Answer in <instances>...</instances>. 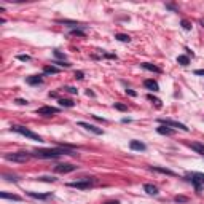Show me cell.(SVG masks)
<instances>
[{
	"label": "cell",
	"instance_id": "18",
	"mask_svg": "<svg viewBox=\"0 0 204 204\" xmlns=\"http://www.w3.org/2000/svg\"><path fill=\"white\" fill-rule=\"evenodd\" d=\"M0 198H2V199H11V201H21V199H22L21 196H18V195H11V193H7V191H2V193H0Z\"/></svg>",
	"mask_w": 204,
	"mask_h": 204
},
{
	"label": "cell",
	"instance_id": "5",
	"mask_svg": "<svg viewBox=\"0 0 204 204\" xmlns=\"http://www.w3.org/2000/svg\"><path fill=\"white\" fill-rule=\"evenodd\" d=\"M186 179L195 185V188L198 193H201V185H204V174L202 172H188Z\"/></svg>",
	"mask_w": 204,
	"mask_h": 204
},
{
	"label": "cell",
	"instance_id": "14",
	"mask_svg": "<svg viewBox=\"0 0 204 204\" xmlns=\"http://www.w3.org/2000/svg\"><path fill=\"white\" fill-rule=\"evenodd\" d=\"M151 171H155V172H160V174H166V175H171V177H174L175 172L171 171V169H166V167H160V166H150Z\"/></svg>",
	"mask_w": 204,
	"mask_h": 204
},
{
	"label": "cell",
	"instance_id": "13",
	"mask_svg": "<svg viewBox=\"0 0 204 204\" xmlns=\"http://www.w3.org/2000/svg\"><path fill=\"white\" fill-rule=\"evenodd\" d=\"M144 86H145L147 89H150V91H153V93L160 91V84H158L155 80H145V81H144Z\"/></svg>",
	"mask_w": 204,
	"mask_h": 204
},
{
	"label": "cell",
	"instance_id": "10",
	"mask_svg": "<svg viewBox=\"0 0 204 204\" xmlns=\"http://www.w3.org/2000/svg\"><path fill=\"white\" fill-rule=\"evenodd\" d=\"M56 22H59V24H65L69 27H73V29H80V27H84L81 22H77V21H69V19H58Z\"/></svg>",
	"mask_w": 204,
	"mask_h": 204
},
{
	"label": "cell",
	"instance_id": "27",
	"mask_svg": "<svg viewBox=\"0 0 204 204\" xmlns=\"http://www.w3.org/2000/svg\"><path fill=\"white\" fill-rule=\"evenodd\" d=\"M70 35H78V37H84L86 35V32L81 30V29H72L70 30Z\"/></svg>",
	"mask_w": 204,
	"mask_h": 204
},
{
	"label": "cell",
	"instance_id": "29",
	"mask_svg": "<svg viewBox=\"0 0 204 204\" xmlns=\"http://www.w3.org/2000/svg\"><path fill=\"white\" fill-rule=\"evenodd\" d=\"M174 201H175V202H186V201H188V198H186V196H182V195H177V196L174 198Z\"/></svg>",
	"mask_w": 204,
	"mask_h": 204
},
{
	"label": "cell",
	"instance_id": "8",
	"mask_svg": "<svg viewBox=\"0 0 204 204\" xmlns=\"http://www.w3.org/2000/svg\"><path fill=\"white\" fill-rule=\"evenodd\" d=\"M58 112H59V109H56V107H51V105H45V107H40V109L35 110L37 115H42V116H53V115H56Z\"/></svg>",
	"mask_w": 204,
	"mask_h": 204
},
{
	"label": "cell",
	"instance_id": "3",
	"mask_svg": "<svg viewBox=\"0 0 204 204\" xmlns=\"http://www.w3.org/2000/svg\"><path fill=\"white\" fill-rule=\"evenodd\" d=\"M94 183H96L94 177H84L81 180H77V182L67 183V186H70V188H77V190H86V188H89V186H93Z\"/></svg>",
	"mask_w": 204,
	"mask_h": 204
},
{
	"label": "cell",
	"instance_id": "23",
	"mask_svg": "<svg viewBox=\"0 0 204 204\" xmlns=\"http://www.w3.org/2000/svg\"><path fill=\"white\" fill-rule=\"evenodd\" d=\"M59 105L61 107H73V105H75V102L70 100V99H59Z\"/></svg>",
	"mask_w": 204,
	"mask_h": 204
},
{
	"label": "cell",
	"instance_id": "19",
	"mask_svg": "<svg viewBox=\"0 0 204 204\" xmlns=\"http://www.w3.org/2000/svg\"><path fill=\"white\" fill-rule=\"evenodd\" d=\"M144 190H145L148 195H153V196H156L158 193H160L156 186H155V185H151V183H145V185H144Z\"/></svg>",
	"mask_w": 204,
	"mask_h": 204
},
{
	"label": "cell",
	"instance_id": "2",
	"mask_svg": "<svg viewBox=\"0 0 204 204\" xmlns=\"http://www.w3.org/2000/svg\"><path fill=\"white\" fill-rule=\"evenodd\" d=\"M11 131L13 132H18L21 135H26V137H29L32 140H37V142H43V139L40 137L38 134H35L33 131H30V129H27L26 126H19V124H13L11 126Z\"/></svg>",
	"mask_w": 204,
	"mask_h": 204
},
{
	"label": "cell",
	"instance_id": "30",
	"mask_svg": "<svg viewBox=\"0 0 204 204\" xmlns=\"http://www.w3.org/2000/svg\"><path fill=\"white\" fill-rule=\"evenodd\" d=\"M180 24H182V27L185 30H190L191 29V24H190V21H186V19H182V22H180Z\"/></svg>",
	"mask_w": 204,
	"mask_h": 204
},
{
	"label": "cell",
	"instance_id": "15",
	"mask_svg": "<svg viewBox=\"0 0 204 204\" xmlns=\"http://www.w3.org/2000/svg\"><path fill=\"white\" fill-rule=\"evenodd\" d=\"M27 195H29L30 198H33V199H49L51 198V193H35V191H27Z\"/></svg>",
	"mask_w": 204,
	"mask_h": 204
},
{
	"label": "cell",
	"instance_id": "28",
	"mask_svg": "<svg viewBox=\"0 0 204 204\" xmlns=\"http://www.w3.org/2000/svg\"><path fill=\"white\" fill-rule=\"evenodd\" d=\"M3 179L8 180V182H18V180H19L18 175H8V174H3Z\"/></svg>",
	"mask_w": 204,
	"mask_h": 204
},
{
	"label": "cell",
	"instance_id": "4",
	"mask_svg": "<svg viewBox=\"0 0 204 204\" xmlns=\"http://www.w3.org/2000/svg\"><path fill=\"white\" fill-rule=\"evenodd\" d=\"M30 153L27 151H16V153H7L5 155V160L7 161H14V163H26L30 160Z\"/></svg>",
	"mask_w": 204,
	"mask_h": 204
},
{
	"label": "cell",
	"instance_id": "38",
	"mask_svg": "<svg viewBox=\"0 0 204 204\" xmlns=\"http://www.w3.org/2000/svg\"><path fill=\"white\" fill-rule=\"evenodd\" d=\"M126 94L132 96V97H135V96H137V93H135V91H132V89H126Z\"/></svg>",
	"mask_w": 204,
	"mask_h": 204
},
{
	"label": "cell",
	"instance_id": "16",
	"mask_svg": "<svg viewBox=\"0 0 204 204\" xmlns=\"http://www.w3.org/2000/svg\"><path fill=\"white\" fill-rule=\"evenodd\" d=\"M156 131H158V134H163V135H172V134H174V129L169 128V126H164V124L158 126Z\"/></svg>",
	"mask_w": 204,
	"mask_h": 204
},
{
	"label": "cell",
	"instance_id": "12",
	"mask_svg": "<svg viewBox=\"0 0 204 204\" xmlns=\"http://www.w3.org/2000/svg\"><path fill=\"white\" fill-rule=\"evenodd\" d=\"M26 83H27V84H42V83H43V77H42V75H30V77H26Z\"/></svg>",
	"mask_w": 204,
	"mask_h": 204
},
{
	"label": "cell",
	"instance_id": "26",
	"mask_svg": "<svg viewBox=\"0 0 204 204\" xmlns=\"http://www.w3.org/2000/svg\"><path fill=\"white\" fill-rule=\"evenodd\" d=\"M147 99H148L150 102H153V104H155V105L158 107V109H160V107H161V100L158 99V97H153L151 94H148V96H147Z\"/></svg>",
	"mask_w": 204,
	"mask_h": 204
},
{
	"label": "cell",
	"instance_id": "17",
	"mask_svg": "<svg viewBox=\"0 0 204 204\" xmlns=\"http://www.w3.org/2000/svg\"><path fill=\"white\" fill-rule=\"evenodd\" d=\"M190 148L204 156V144H201V142H191L190 144Z\"/></svg>",
	"mask_w": 204,
	"mask_h": 204
},
{
	"label": "cell",
	"instance_id": "7",
	"mask_svg": "<svg viewBox=\"0 0 204 204\" xmlns=\"http://www.w3.org/2000/svg\"><path fill=\"white\" fill-rule=\"evenodd\" d=\"M161 124H164V126H169V128H179V129H182V131H188V128L185 126L183 123H179V121H175V120H169V118H161V120H158Z\"/></svg>",
	"mask_w": 204,
	"mask_h": 204
},
{
	"label": "cell",
	"instance_id": "24",
	"mask_svg": "<svg viewBox=\"0 0 204 204\" xmlns=\"http://www.w3.org/2000/svg\"><path fill=\"white\" fill-rule=\"evenodd\" d=\"M177 62H179L180 65H188V64H190V59H188V56L180 54L179 58H177Z\"/></svg>",
	"mask_w": 204,
	"mask_h": 204
},
{
	"label": "cell",
	"instance_id": "34",
	"mask_svg": "<svg viewBox=\"0 0 204 204\" xmlns=\"http://www.w3.org/2000/svg\"><path fill=\"white\" fill-rule=\"evenodd\" d=\"M18 59L27 62V61H30V56H27V54H18Z\"/></svg>",
	"mask_w": 204,
	"mask_h": 204
},
{
	"label": "cell",
	"instance_id": "43",
	"mask_svg": "<svg viewBox=\"0 0 204 204\" xmlns=\"http://www.w3.org/2000/svg\"><path fill=\"white\" fill-rule=\"evenodd\" d=\"M201 24H202V27H204V19H201Z\"/></svg>",
	"mask_w": 204,
	"mask_h": 204
},
{
	"label": "cell",
	"instance_id": "1",
	"mask_svg": "<svg viewBox=\"0 0 204 204\" xmlns=\"http://www.w3.org/2000/svg\"><path fill=\"white\" fill-rule=\"evenodd\" d=\"M62 155H77L73 150H69L65 147H58V148H40V150H33L32 156L40 158V160H54Z\"/></svg>",
	"mask_w": 204,
	"mask_h": 204
},
{
	"label": "cell",
	"instance_id": "35",
	"mask_svg": "<svg viewBox=\"0 0 204 204\" xmlns=\"http://www.w3.org/2000/svg\"><path fill=\"white\" fill-rule=\"evenodd\" d=\"M53 54H54L58 59H65V54H64V53H61V51H53Z\"/></svg>",
	"mask_w": 204,
	"mask_h": 204
},
{
	"label": "cell",
	"instance_id": "39",
	"mask_svg": "<svg viewBox=\"0 0 204 204\" xmlns=\"http://www.w3.org/2000/svg\"><path fill=\"white\" fill-rule=\"evenodd\" d=\"M166 8H169V10H174V11H177V8H175L174 5H171V3H167V5H166Z\"/></svg>",
	"mask_w": 204,
	"mask_h": 204
},
{
	"label": "cell",
	"instance_id": "6",
	"mask_svg": "<svg viewBox=\"0 0 204 204\" xmlns=\"http://www.w3.org/2000/svg\"><path fill=\"white\" fill-rule=\"evenodd\" d=\"M77 169V166H73V164H69V163H59L54 166V172L58 174H69V172H73Z\"/></svg>",
	"mask_w": 204,
	"mask_h": 204
},
{
	"label": "cell",
	"instance_id": "40",
	"mask_svg": "<svg viewBox=\"0 0 204 204\" xmlns=\"http://www.w3.org/2000/svg\"><path fill=\"white\" fill-rule=\"evenodd\" d=\"M104 204H120V201H107V202H104Z\"/></svg>",
	"mask_w": 204,
	"mask_h": 204
},
{
	"label": "cell",
	"instance_id": "22",
	"mask_svg": "<svg viewBox=\"0 0 204 204\" xmlns=\"http://www.w3.org/2000/svg\"><path fill=\"white\" fill-rule=\"evenodd\" d=\"M115 38H116V40H120V42H126V43L131 42V37L126 35V33H116Z\"/></svg>",
	"mask_w": 204,
	"mask_h": 204
},
{
	"label": "cell",
	"instance_id": "41",
	"mask_svg": "<svg viewBox=\"0 0 204 204\" xmlns=\"http://www.w3.org/2000/svg\"><path fill=\"white\" fill-rule=\"evenodd\" d=\"M196 75H204V70H195Z\"/></svg>",
	"mask_w": 204,
	"mask_h": 204
},
{
	"label": "cell",
	"instance_id": "31",
	"mask_svg": "<svg viewBox=\"0 0 204 204\" xmlns=\"http://www.w3.org/2000/svg\"><path fill=\"white\" fill-rule=\"evenodd\" d=\"M62 89H65V91L70 93V94H77V93H78V89L73 88V86H65V88H62Z\"/></svg>",
	"mask_w": 204,
	"mask_h": 204
},
{
	"label": "cell",
	"instance_id": "42",
	"mask_svg": "<svg viewBox=\"0 0 204 204\" xmlns=\"http://www.w3.org/2000/svg\"><path fill=\"white\" fill-rule=\"evenodd\" d=\"M86 94H88V96H91V97H94V93H93V91H89V89L86 91Z\"/></svg>",
	"mask_w": 204,
	"mask_h": 204
},
{
	"label": "cell",
	"instance_id": "20",
	"mask_svg": "<svg viewBox=\"0 0 204 204\" xmlns=\"http://www.w3.org/2000/svg\"><path fill=\"white\" fill-rule=\"evenodd\" d=\"M144 67V69H147V70H150V72H155V73H161L163 70L160 69L158 65H153V64H148V62H144V64H140Z\"/></svg>",
	"mask_w": 204,
	"mask_h": 204
},
{
	"label": "cell",
	"instance_id": "9",
	"mask_svg": "<svg viewBox=\"0 0 204 204\" xmlns=\"http://www.w3.org/2000/svg\"><path fill=\"white\" fill-rule=\"evenodd\" d=\"M77 124H78V126H81V128H84V129H86V131H89V132L96 134V135H100V134H104V131H102L100 128H96L94 124H89V123H84V121H78Z\"/></svg>",
	"mask_w": 204,
	"mask_h": 204
},
{
	"label": "cell",
	"instance_id": "25",
	"mask_svg": "<svg viewBox=\"0 0 204 204\" xmlns=\"http://www.w3.org/2000/svg\"><path fill=\"white\" fill-rule=\"evenodd\" d=\"M38 182H48V183H53L56 182V177H49V175H43V177H37Z\"/></svg>",
	"mask_w": 204,
	"mask_h": 204
},
{
	"label": "cell",
	"instance_id": "32",
	"mask_svg": "<svg viewBox=\"0 0 204 204\" xmlns=\"http://www.w3.org/2000/svg\"><path fill=\"white\" fill-rule=\"evenodd\" d=\"M53 64L59 65V67H65V69H67V67H70V64H69V62H64V61H62V62H59V61H54Z\"/></svg>",
	"mask_w": 204,
	"mask_h": 204
},
{
	"label": "cell",
	"instance_id": "36",
	"mask_svg": "<svg viewBox=\"0 0 204 204\" xmlns=\"http://www.w3.org/2000/svg\"><path fill=\"white\" fill-rule=\"evenodd\" d=\"M14 102H16V104H19V105H27V104H29V100H26V99H16Z\"/></svg>",
	"mask_w": 204,
	"mask_h": 204
},
{
	"label": "cell",
	"instance_id": "33",
	"mask_svg": "<svg viewBox=\"0 0 204 204\" xmlns=\"http://www.w3.org/2000/svg\"><path fill=\"white\" fill-rule=\"evenodd\" d=\"M113 107H115V109H118V110H121V112L128 110V107L124 105V104H113Z\"/></svg>",
	"mask_w": 204,
	"mask_h": 204
},
{
	"label": "cell",
	"instance_id": "37",
	"mask_svg": "<svg viewBox=\"0 0 204 204\" xmlns=\"http://www.w3.org/2000/svg\"><path fill=\"white\" fill-rule=\"evenodd\" d=\"M83 77H84V73H83L81 70L75 72V78H77V80H83Z\"/></svg>",
	"mask_w": 204,
	"mask_h": 204
},
{
	"label": "cell",
	"instance_id": "21",
	"mask_svg": "<svg viewBox=\"0 0 204 204\" xmlns=\"http://www.w3.org/2000/svg\"><path fill=\"white\" fill-rule=\"evenodd\" d=\"M43 73L45 75H53V73H59V69L54 65H45L43 67Z\"/></svg>",
	"mask_w": 204,
	"mask_h": 204
},
{
	"label": "cell",
	"instance_id": "11",
	"mask_svg": "<svg viewBox=\"0 0 204 204\" xmlns=\"http://www.w3.org/2000/svg\"><path fill=\"white\" fill-rule=\"evenodd\" d=\"M129 148L135 150V151H144L147 147H145V144L140 142V140H131V142H129Z\"/></svg>",
	"mask_w": 204,
	"mask_h": 204
}]
</instances>
